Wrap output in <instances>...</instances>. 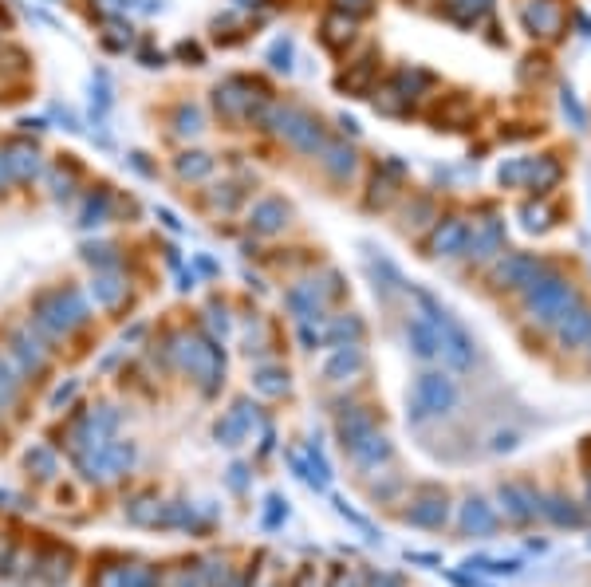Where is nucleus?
<instances>
[{"label":"nucleus","instance_id":"obj_1","mask_svg":"<svg viewBox=\"0 0 591 587\" xmlns=\"http://www.w3.org/2000/svg\"><path fill=\"white\" fill-rule=\"evenodd\" d=\"M261 99H268V91H264L261 83L245 79V75H229V79H221L213 87V111L225 123H249V115H253V107Z\"/></svg>","mask_w":591,"mask_h":587},{"label":"nucleus","instance_id":"obj_2","mask_svg":"<svg viewBox=\"0 0 591 587\" xmlns=\"http://www.w3.org/2000/svg\"><path fill=\"white\" fill-rule=\"evenodd\" d=\"M528 308H532V316H540V320H564V316L576 308V292H572L568 280L544 272V276L528 288Z\"/></svg>","mask_w":591,"mask_h":587},{"label":"nucleus","instance_id":"obj_3","mask_svg":"<svg viewBox=\"0 0 591 587\" xmlns=\"http://www.w3.org/2000/svg\"><path fill=\"white\" fill-rule=\"evenodd\" d=\"M4 154H8V170H12L16 186H28V182L44 178V166H48V162H44V154H40L36 142H24V138L4 142Z\"/></svg>","mask_w":591,"mask_h":587},{"label":"nucleus","instance_id":"obj_4","mask_svg":"<svg viewBox=\"0 0 591 587\" xmlns=\"http://www.w3.org/2000/svg\"><path fill=\"white\" fill-rule=\"evenodd\" d=\"M288 221H292V205H288L284 197H261V201L249 209V229H253L257 237H276V233H284Z\"/></svg>","mask_w":591,"mask_h":587},{"label":"nucleus","instance_id":"obj_5","mask_svg":"<svg viewBox=\"0 0 591 587\" xmlns=\"http://www.w3.org/2000/svg\"><path fill=\"white\" fill-rule=\"evenodd\" d=\"M501 249H505V225H501V217H485V221H477V225L469 229L465 253H469L473 261H489V257H497Z\"/></svg>","mask_w":591,"mask_h":587},{"label":"nucleus","instance_id":"obj_6","mask_svg":"<svg viewBox=\"0 0 591 587\" xmlns=\"http://www.w3.org/2000/svg\"><path fill=\"white\" fill-rule=\"evenodd\" d=\"M521 20H525L528 36H544V40L560 36V28H564V12L556 0H528L521 8Z\"/></svg>","mask_w":591,"mask_h":587},{"label":"nucleus","instance_id":"obj_7","mask_svg":"<svg viewBox=\"0 0 591 587\" xmlns=\"http://www.w3.org/2000/svg\"><path fill=\"white\" fill-rule=\"evenodd\" d=\"M544 276V261H536L532 253H513L497 264V284L501 288H532Z\"/></svg>","mask_w":591,"mask_h":587},{"label":"nucleus","instance_id":"obj_8","mask_svg":"<svg viewBox=\"0 0 591 587\" xmlns=\"http://www.w3.org/2000/svg\"><path fill=\"white\" fill-rule=\"evenodd\" d=\"M115 194L107 190V186H99V190H87L83 201H79V213H75V221H79V229H99V225H107L111 217H115Z\"/></svg>","mask_w":591,"mask_h":587},{"label":"nucleus","instance_id":"obj_9","mask_svg":"<svg viewBox=\"0 0 591 587\" xmlns=\"http://www.w3.org/2000/svg\"><path fill=\"white\" fill-rule=\"evenodd\" d=\"M465 241H469V225L461 217H446V221L434 225L430 253L434 257H458V253H465Z\"/></svg>","mask_w":591,"mask_h":587},{"label":"nucleus","instance_id":"obj_10","mask_svg":"<svg viewBox=\"0 0 591 587\" xmlns=\"http://www.w3.org/2000/svg\"><path fill=\"white\" fill-rule=\"evenodd\" d=\"M320 40H324V48L328 52H347V44L355 40V16H347V12H328L324 16V24H320Z\"/></svg>","mask_w":591,"mask_h":587},{"label":"nucleus","instance_id":"obj_11","mask_svg":"<svg viewBox=\"0 0 591 587\" xmlns=\"http://www.w3.org/2000/svg\"><path fill=\"white\" fill-rule=\"evenodd\" d=\"M320 166L328 170L331 182H347V178L355 174V166H359V154H355L347 142H328V146L320 150Z\"/></svg>","mask_w":591,"mask_h":587},{"label":"nucleus","instance_id":"obj_12","mask_svg":"<svg viewBox=\"0 0 591 587\" xmlns=\"http://www.w3.org/2000/svg\"><path fill=\"white\" fill-rule=\"evenodd\" d=\"M450 398H454V387L442 379V375H426V379H418V391H414V406L422 410V414H434V410H442V406H450Z\"/></svg>","mask_w":591,"mask_h":587},{"label":"nucleus","instance_id":"obj_13","mask_svg":"<svg viewBox=\"0 0 591 587\" xmlns=\"http://www.w3.org/2000/svg\"><path fill=\"white\" fill-rule=\"evenodd\" d=\"M174 174H178L182 182H205V178L217 174V158L205 154V150H182V154L174 158Z\"/></svg>","mask_w":591,"mask_h":587},{"label":"nucleus","instance_id":"obj_14","mask_svg":"<svg viewBox=\"0 0 591 587\" xmlns=\"http://www.w3.org/2000/svg\"><path fill=\"white\" fill-rule=\"evenodd\" d=\"M44 178H48V194L56 197V201H67V197L75 194V186H79V166L71 158H60V162L44 166Z\"/></svg>","mask_w":591,"mask_h":587},{"label":"nucleus","instance_id":"obj_15","mask_svg":"<svg viewBox=\"0 0 591 587\" xmlns=\"http://www.w3.org/2000/svg\"><path fill=\"white\" fill-rule=\"evenodd\" d=\"M170 127H174L178 138H197V134L205 131V115H201L197 103H178V107L170 111Z\"/></svg>","mask_w":591,"mask_h":587},{"label":"nucleus","instance_id":"obj_16","mask_svg":"<svg viewBox=\"0 0 591 587\" xmlns=\"http://www.w3.org/2000/svg\"><path fill=\"white\" fill-rule=\"evenodd\" d=\"M556 182H560V162H556L552 154L532 158V170H528V186H532V194H548Z\"/></svg>","mask_w":591,"mask_h":587},{"label":"nucleus","instance_id":"obj_17","mask_svg":"<svg viewBox=\"0 0 591 587\" xmlns=\"http://www.w3.org/2000/svg\"><path fill=\"white\" fill-rule=\"evenodd\" d=\"M528 170H532V158H509V162H501L497 182H501L505 190H517L521 182H528Z\"/></svg>","mask_w":591,"mask_h":587},{"label":"nucleus","instance_id":"obj_18","mask_svg":"<svg viewBox=\"0 0 591 587\" xmlns=\"http://www.w3.org/2000/svg\"><path fill=\"white\" fill-rule=\"evenodd\" d=\"M591 335V312H572L564 327H560V339H564V347H576L580 339H588Z\"/></svg>","mask_w":591,"mask_h":587},{"label":"nucleus","instance_id":"obj_19","mask_svg":"<svg viewBox=\"0 0 591 587\" xmlns=\"http://www.w3.org/2000/svg\"><path fill=\"white\" fill-rule=\"evenodd\" d=\"M241 201H245V190H241V186H233V182H225V186H213V194H209V209H217V213H233Z\"/></svg>","mask_w":591,"mask_h":587},{"label":"nucleus","instance_id":"obj_20","mask_svg":"<svg viewBox=\"0 0 591 587\" xmlns=\"http://www.w3.org/2000/svg\"><path fill=\"white\" fill-rule=\"evenodd\" d=\"M560 111H564V119H572V127H576V131H588V111L580 107V99H576V91H572V87H564V91H560Z\"/></svg>","mask_w":591,"mask_h":587},{"label":"nucleus","instance_id":"obj_21","mask_svg":"<svg viewBox=\"0 0 591 587\" xmlns=\"http://www.w3.org/2000/svg\"><path fill=\"white\" fill-rule=\"evenodd\" d=\"M517 217L525 221L528 233H536V229H544V225H548V217H552V213H548V205H532V201H525V205L517 209Z\"/></svg>","mask_w":591,"mask_h":587},{"label":"nucleus","instance_id":"obj_22","mask_svg":"<svg viewBox=\"0 0 591 587\" xmlns=\"http://www.w3.org/2000/svg\"><path fill=\"white\" fill-rule=\"evenodd\" d=\"M268 64L276 67V71H292V40H288V36L272 40V48H268Z\"/></svg>","mask_w":591,"mask_h":587},{"label":"nucleus","instance_id":"obj_23","mask_svg":"<svg viewBox=\"0 0 591 587\" xmlns=\"http://www.w3.org/2000/svg\"><path fill=\"white\" fill-rule=\"evenodd\" d=\"M123 288H127V284H123L119 276H95V284H91V292H95L99 300H107V304H111V300H115Z\"/></svg>","mask_w":591,"mask_h":587},{"label":"nucleus","instance_id":"obj_24","mask_svg":"<svg viewBox=\"0 0 591 587\" xmlns=\"http://www.w3.org/2000/svg\"><path fill=\"white\" fill-rule=\"evenodd\" d=\"M83 261L115 264V245H83Z\"/></svg>","mask_w":591,"mask_h":587},{"label":"nucleus","instance_id":"obj_25","mask_svg":"<svg viewBox=\"0 0 591 587\" xmlns=\"http://www.w3.org/2000/svg\"><path fill=\"white\" fill-rule=\"evenodd\" d=\"M91 103H95L99 111H107V107H111V83H107V75H103V71H99V87L91 83Z\"/></svg>","mask_w":591,"mask_h":587},{"label":"nucleus","instance_id":"obj_26","mask_svg":"<svg viewBox=\"0 0 591 587\" xmlns=\"http://www.w3.org/2000/svg\"><path fill=\"white\" fill-rule=\"evenodd\" d=\"M127 166H131L134 174H142V178H158V166H154V162H146V154H138V150L127 154Z\"/></svg>","mask_w":591,"mask_h":587},{"label":"nucleus","instance_id":"obj_27","mask_svg":"<svg viewBox=\"0 0 591 587\" xmlns=\"http://www.w3.org/2000/svg\"><path fill=\"white\" fill-rule=\"evenodd\" d=\"M335 8L347 12V16H367L375 8V0H335Z\"/></svg>","mask_w":591,"mask_h":587},{"label":"nucleus","instance_id":"obj_28","mask_svg":"<svg viewBox=\"0 0 591 587\" xmlns=\"http://www.w3.org/2000/svg\"><path fill=\"white\" fill-rule=\"evenodd\" d=\"M12 186H16V178L8 170V154H4V142H0V194H8Z\"/></svg>","mask_w":591,"mask_h":587},{"label":"nucleus","instance_id":"obj_29","mask_svg":"<svg viewBox=\"0 0 591 587\" xmlns=\"http://www.w3.org/2000/svg\"><path fill=\"white\" fill-rule=\"evenodd\" d=\"M178 56H182L186 64L194 60V67L201 64V60H205V56H201V48H197V44H190V40H182V44H178Z\"/></svg>","mask_w":591,"mask_h":587},{"label":"nucleus","instance_id":"obj_30","mask_svg":"<svg viewBox=\"0 0 591 587\" xmlns=\"http://www.w3.org/2000/svg\"><path fill=\"white\" fill-rule=\"evenodd\" d=\"M142 60H146V67H162V64H166V56H162V52H154V48H142Z\"/></svg>","mask_w":591,"mask_h":587},{"label":"nucleus","instance_id":"obj_31","mask_svg":"<svg viewBox=\"0 0 591 587\" xmlns=\"http://www.w3.org/2000/svg\"><path fill=\"white\" fill-rule=\"evenodd\" d=\"M154 213H158V221H162L166 229H182V225H178V217H174L170 209H154Z\"/></svg>","mask_w":591,"mask_h":587},{"label":"nucleus","instance_id":"obj_32","mask_svg":"<svg viewBox=\"0 0 591 587\" xmlns=\"http://www.w3.org/2000/svg\"><path fill=\"white\" fill-rule=\"evenodd\" d=\"M339 127H343V134H351V138H355V134H359V123H355V119H347V115H343V119H339Z\"/></svg>","mask_w":591,"mask_h":587},{"label":"nucleus","instance_id":"obj_33","mask_svg":"<svg viewBox=\"0 0 591 587\" xmlns=\"http://www.w3.org/2000/svg\"><path fill=\"white\" fill-rule=\"evenodd\" d=\"M237 4H261V0H237Z\"/></svg>","mask_w":591,"mask_h":587}]
</instances>
